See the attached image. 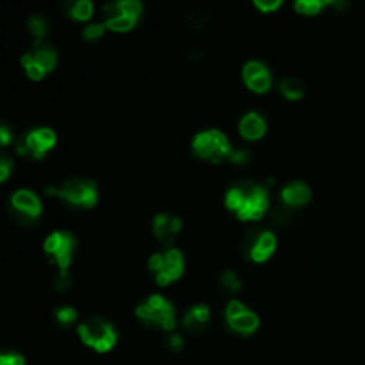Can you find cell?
<instances>
[{
  "instance_id": "obj_35",
  "label": "cell",
  "mask_w": 365,
  "mask_h": 365,
  "mask_svg": "<svg viewBox=\"0 0 365 365\" xmlns=\"http://www.w3.org/2000/svg\"><path fill=\"white\" fill-rule=\"evenodd\" d=\"M334 6L339 13H348L351 9V2L349 0H334Z\"/></svg>"
},
{
  "instance_id": "obj_22",
  "label": "cell",
  "mask_w": 365,
  "mask_h": 365,
  "mask_svg": "<svg viewBox=\"0 0 365 365\" xmlns=\"http://www.w3.org/2000/svg\"><path fill=\"white\" fill-rule=\"evenodd\" d=\"M271 221H273L277 227H289V225H292L296 221V210L280 202L274 207L273 212H271Z\"/></svg>"
},
{
  "instance_id": "obj_13",
  "label": "cell",
  "mask_w": 365,
  "mask_h": 365,
  "mask_svg": "<svg viewBox=\"0 0 365 365\" xmlns=\"http://www.w3.org/2000/svg\"><path fill=\"white\" fill-rule=\"evenodd\" d=\"M225 317H227V324L230 327V330L239 335H252L259 328L257 314L252 312L245 303L237 302V299L228 302Z\"/></svg>"
},
{
  "instance_id": "obj_12",
  "label": "cell",
  "mask_w": 365,
  "mask_h": 365,
  "mask_svg": "<svg viewBox=\"0 0 365 365\" xmlns=\"http://www.w3.org/2000/svg\"><path fill=\"white\" fill-rule=\"evenodd\" d=\"M46 257L57 266L59 273H68L75 252V237L70 232H53L43 245Z\"/></svg>"
},
{
  "instance_id": "obj_33",
  "label": "cell",
  "mask_w": 365,
  "mask_h": 365,
  "mask_svg": "<svg viewBox=\"0 0 365 365\" xmlns=\"http://www.w3.org/2000/svg\"><path fill=\"white\" fill-rule=\"evenodd\" d=\"M0 365H25V359L18 353H0Z\"/></svg>"
},
{
  "instance_id": "obj_20",
  "label": "cell",
  "mask_w": 365,
  "mask_h": 365,
  "mask_svg": "<svg viewBox=\"0 0 365 365\" xmlns=\"http://www.w3.org/2000/svg\"><path fill=\"white\" fill-rule=\"evenodd\" d=\"M280 93L291 102L296 100H302L305 96V84H303L302 78L298 77H285L280 81Z\"/></svg>"
},
{
  "instance_id": "obj_14",
  "label": "cell",
  "mask_w": 365,
  "mask_h": 365,
  "mask_svg": "<svg viewBox=\"0 0 365 365\" xmlns=\"http://www.w3.org/2000/svg\"><path fill=\"white\" fill-rule=\"evenodd\" d=\"M153 235L159 239L163 245H173L182 232V220L175 216L173 212H159L153 217L152 223Z\"/></svg>"
},
{
  "instance_id": "obj_10",
  "label": "cell",
  "mask_w": 365,
  "mask_h": 365,
  "mask_svg": "<svg viewBox=\"0 0 365 365\" xmlns=\"http://www.w3.org/2000/svg\"><path fill=\"white\" fill-rule=\"evenodd\" d=\"M56 132L52 128L39 127L25 132L14 141L18 155L29 157V159H43L50 150L56 146Z\"/></svg>"
},
{
  "instance_id": "obj_30",
  "label": "cell",
  "mask_w": 365,
  "mask_h": 365,
  "mask_svg": "<svg viewBox=\"0 0 365 365\" xmlns=\"http://www.w3.org/2000/svg\"><path fill=\"white\" fill-rule=\"evenodd\" d=\"M13 159H11L9 155H6V153L0 152V184L2 182H6L7 178L11 177V173H13Z\"/></svg>"
},
{
  "instance_id": "obj_4",
  "label": "cell",
  "mask_w": 365,
  "mask_h": 365,
  "mask_svg": "<svg viewBox=\"0 0 365 365\" xmlns=\"http://www.w3.org/2000/svg\"><path fill=\"white\" fill-rule=\"evenodd\" d=\"M135 317L146 327H157L164 331H171L175 328V309L166 298L153 294L146 298L135 309Z\"/></svg>"
},
{
  "instance_id": "obj_19",
  "label": "cell",
  "mask_w": 365,
  "mask_h": 365,
  "mask_svg": "<svg viewBox=\"0 0 365 365\" xmlns=\"http://www.w3.org/2000/svg\"><path fill=\"white\" fill-rule=\"evenodd\" d=\"M59 9L77 21H86L93 14L91 0H59Z\"/></svg>"
},
{
  "instance_id": "obj_15",
  "label": "cell",
  "mask_w": 365,
  "mask_h": 365,
  "mask_svg": "<svg viewBox=\"0 0 365 365\" xmlns=\"http://www.w3.org/2000/svg\"><path fill=\"white\" fill-rule=\"evenodd\" d=\"M242 78H245V84L252 91L260 93V95L269 91L271 82H273L269 70L260 61H250V63H246L245 68H242Z\"/></svg>"
},
{
  "instance_id": "obj_11",
  "label": "cell",
  "mask_w": 365,
  "mask_h": 365,
  "mask_svg": "<svg viewBox=\"0 0 365 365\" xmlns=\"http://www.w3.org/2000/svg\"><path fill=\"white\" fill-rule=\"evenodd\" d=\"M148 269L157 284L168 285L171 282H177L184 274V257L175 248L166 250L163 253H155L150 259Z\"/></svg>"
},
{
  "instance_id": "obj_27",
  "label": "cell",
  "mask_w": 365,
  "mask_h": 365,
  "mask_svg": "<svg viewBox=\"0 0 365 365\" xmlns=\"http://www.w3.org/2000/svg\"><path fill=\"white\" fill-rule=\"evenodd\" d=\"M228 163H232L234 166H248L252 163V153L245 148L232 150L230 157H228Z\"/></svg>"
},
{
  "instance_id": "obj_25",
  "label": "cell",
  "mask_w": 365,
  "mask_h": 365,
  "mask_svg": "<svg viewBox=\"0 0 365 365\" xmlns=\"http://www.w3.org/2000/svg\"><path fill=\"white\" fill-rule=\"evenodd\" d=\"M330 4H334V0H294L296 9L303 14H316Z\"/></svg>"
},
{
  "instance_id": "obj_6",
  "label": "cell",
  "mask_w": 365,
  "mask_h": 365,
  "mask_svg": "<svg viewBox=\"0 0 365 365\" xmlns=\"http://www.w3.org/2000/svg\"><path fill=\"white\" fill-rule=\"evenodd\" d=\"M277 250V237L271 230L262 227H252L245 232L241 239V252L246 260L262 264L269 260Z\"/></svg>"
},
{
  "instance_id": "obj_31",
  "label": "cell",
  "mask_w": 365,
  "mask_h": 365,
  "mask_svg": "<svg viewBox=\"0 0 365 365\" xmlns=\"http://www.w3.org/2000/svg\"><path fill=\"white\" fill-rule=\"evenodd\" d=\"M14 141V132L7 121L0 120V146H7Z\"/></svg>"
},
{
  "instance_id": "obj_2",
  "label": "cell",
  "mask_w": 365,
  "mask_h": 365,
  "mask_svg": "<svg viewBox=\"0 0 365 365\" xmlns=\"http://www.w3.org/2000/svg\"><path fill=\"white\" fill-rule=\"evenodd\" d=\"M45 195L59 198L64 205L71 209H91L98 202V189L93 180L88 178H70L61 185H48L45 187Z\"/></svg>"
},
{
  "instance_id": "obj_7",
  "label": "cell",
  "mask_w": 365,
  "mask_h": 365,
  "mask_svg": "<svg viewBox=\"0 0 365 365\" xmlns=\"http://www.w3.org/2000/svg\"><path fill=\"white\" fill-rule=\"evenodd\" d=\"M57 50L46 41H34L31 50L21 56V66L32 81H41L56 68Z\"/></svg>"
},
{
  "instance_id": "obj_29",
  "label": "cell",
  "mask_w": 365,
  "mask_h": 365,
  "mask_svg": "<svg viewBox=\"0 0 365 365\" xmlns=\"http://www.w3.org/2000/svg\"><path fill=\"white\" fill-rule=\"evenodd\" d=\"M103 31H106V25L103 24H91L84 29L82 38H84L86 41H96V39L102 38Z\"/></svg>"
},
{
  "instance_id": "obj_23",
  "label": "cell",
  "mask_w": 365,
  "mask_h": 365,
  "mask_svg": "<svg viewBox=\"0 0 365 365\" xmlns=\"http://www.w3.org/2000/svg\"><path fill=\"white\" fill-rule=\"evenodd\" d=\"M207 24H209V16H207L203 11H187V13L184 14V25L187 27V31L192 32V34L202 32Z\"/></svg>"
},
{
  "instance_id": "obj_8",
  "label": "cell",
  "mask_w": 365,
  "mask_h": 365,
  "mask_svg": "<svg viewBox=\"0 0 365 365\" xmlns=\"http://www.w3.org/2000/svg\"><path fill=\"white\" fill-rule=\"evenodd\" d=\"M230 141L227 135L220 130H203L192 139V152L198 159L209 160V163H223L228 160L232 153Z\"/></svg>"
},
{
  "instance_id": "obj_16",
  "label": "cell",
  "mask_w": 365,
  "mask_h": 365,
  "mask_svg": "<svg viewBox=\"0 0 365 365\" xmlns=\"http://www.w3.org/2000/svg\"><path fill=\"white\" fill-rule=\"evenodd\" d=\"M310 200H312V191H310V187L305 182H289V184L280 191V202L294 210L307 205Z\"/></svg>"
},
{
  "instance_id": "obj_28",
  "label": "cell",
  "mask_w": 365,
  "mask_h": 365,
  "mask_svg": "<svg viewBox=\"0 0 365 365\" xmlns=\"http://www.w3.org/2000/svg\"><path fill=\"white\" fill-rule=\"evenodd\" d=\"M163 346L170 353H180L182 348H184V339L177 334H168L166 337L163 339Z\"/></svg>"
},
{
  "instance_id": "obj_3",
  "label": "cell",
  "mask_w": 365,
  "mask_h": 365,
  "mask_svg": "<svg viewBox=\"0 0 365 365\" xmlns=\"http://www.w3.org/2000/svg\"><path fill=\"white\" fill-rule=\"evenodd\" d=\"M78 337L95 351L107 353L116 346L118 331L114 324H110L103 317H89L78 327Z\"/></svg>"
},
{
  "instance_id": "obj_21",
  "label": "cell",
  "mask_w": 365,
  "mask_h": 365,
  "mask_svg": "<svg viewBox=\"0 0 365 365\" xmlns=\"http://www.w3.org/2000/svg\"><path fill=\"white\" fill-rule=\"evenodd\" d=\"M217 291H220L221 296H227V298L235 296L241 291V280H239L234 271H225L220 280H217Z\"/></svg>"
},
{
  "instance_id": "obj_18",
  "label": "cell",
  "mask_w": 365,
  "mask_h": 365,
  "mask_svg": "<svg viewBox=\"0 0 365 365\" xmlns=\"http://www.w3.org/2000/svg\"><path fill=\"white\" fill-rule=\"evenodd\" d=\"M267 130L266 120L260 113L252 110V113H246L245 116L239 121V134L246 139V141H259L260 138H264Z\"/></svg>"
},
{
  "instance_id": "obj_9",
  "label": "cell",
  "mask_w": 365,
  "mask_h": 365,
  "mask_svg": "<svg viewBox=\"0 0 365 365\" xmlns=\"http://www.w3.org/2000/svg\"><path fill=\"white\" fill-rule=\"evenodd\" d=\"M9 216L20 227H32L41 217V202L38 196L29 189H18L9 198Z\"/></svg>"
},
{
  "instance_id": "obj_32",
  "label": "cell",
  "mask_w": 365,
  "mask_h": 365,
  "mask_svg": "<svg viewBox=\"0 0 365 365\" xmlns=\"http://www.w3.org/2000/svg\"><path fill=\"white\" fill-rule=\"evenodd\" d=\"M71 277L70 273H57L56 278H53V287H56V291L59 292H66L70 291L71 287Z\"/></svg>"
},
{
  "instance_id": "obj_1",
  "label": "cell",
  "mask_w": 365,
  "mask_h": 365,
  "mask_svg": "<svg viewBox=\"0 0 365 365\" xmlns=\"http://www.w3.org/2000/svg\"><path fill=\"white\" fill-rule=\"evenodd\" d=\"M227 207L242 221H257L269 209V192L257 182H239L227 192Z\"/></svg>"
},
{
  "instance_id": "obj_24",
  "label": "cell",
  "mask_w": 365,
  "mask_h": 365,
  "mask_svg": "<svg viewBox=\"0 0 365 365\" xmlns=\"http://www.w3.org/2000/svg\"><path fill=\"white\" fill-rule=\"evenodd\" d=\"M27 29H29V32L34 36L36 41H45L46 34H48V31H50V25H48V21L45 20V18L38 16V14H36V16L29 18Z\"/></svg>"
},
{
  "instance_id": "obj_34",
  "label": "cell",
  "mask_w": 365,
  "mask_h": 365,
  "mask_svg": "<svg viewBox=\"0 0 365 365\" xmlns=\"http://www.w3.org/2000/svg\"><path fill=\"white\" fill-rule=\"evenodd\" d=\"M257 7L262 11H274L282 4V0H255Z\"/></svg>"
},
{
  "instance_id": "obj_26",
  "label": "cell",
  "mask_w": 365,
  "mask_h": 365,
  "mask_svg": "<svg viewBox=\"0 0 365 365\" xmlns=\"http://www.w3.org/2000/svg\"><path fill=\"white\" fill-rule=\"evenodd\" d=\"M53 319L59 327L68 328L77 321V310L73 307H59V309L53 312Z\"/></svg>"
},
{
  "instance_id": "obj_17",
  "label": "cell",
  "mask_w": 365,
  "mask_h": 365,
  "mask_svg": "<svg viewBox=\"0 0 365 365\" xmlns=\"http://www.w3.org/2000/svg\"><path fill=\"white\" fill-rule=\"evenodd\" d=\"M210 324V310L207 305H195L185 312L182 327L189 335H202Z\"/></svg>"
},
{
  "instance_id": "obj_5",
  "label": "cell",
  "mask_w": 365,
  "mask_h": 365,
  "mask_svg": "<svg viewBox=\"0 0 365 365\" xmlns=\"http://www.w3.org/2000/svg\"><path fill=\"white\" fill-rule=\"evenodd\" d=\"M141 13L139 0H110L103 6V25L114 32H127L134 27Z\"/></svg>"
}]
</instances>
